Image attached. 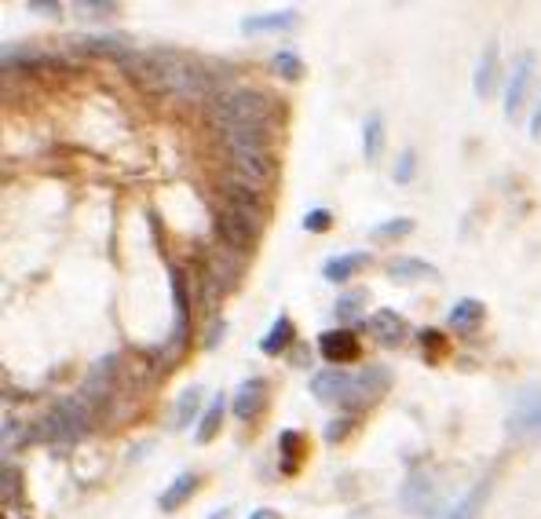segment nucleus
Returning <instances> with one entry per match:
<instances>
[{"instance_id":"7","label":"nucleus","mask_w":541,"mask_h":519,"mask_svg":"<svg viewBox=\"0 0 541 519\" xmlns=\"http://www.w3.org/2000/svg\"><path fill=\"white\" fill-rule=\"evenodd\" d=\"M275 158H271V150H223V176H238L245 183H256V187H264L275 180Z\"/></svg>"},{"instance_id":"8","label":"nucleus","mask_w":541,"mask_h":519,"mask_svg":"<svg viewBox=\"0 0 541 519\" xmlns=\"http://www.w3.org/2000/svg\"><path fill=\"white\" fill-rule=\"evenodd\" d=\"M505 432L512 443H541V388H523L516 395Z\"/></svg>"},{"instance_id":"22","label":"nucleus","mask_w":541,"mask_h":519,"mask_svg":"<svg viewBox=\"0 0 541 519\" xmlns=\"http://www.w3.org/2000/svg\"><path fill=\"white\" fill-rule=\"evenodd\" d=\"M388 278L392 282H421V278H439V267L428 264V260H421V256H395V260H388Z\"/></svg>"},{"instance_id":"25","label":"nucleus","mask_w":541,"mask_h":519,"mask_svg":"<svg viewBox=\"0 0 541 519\" xmlns=\"http://www.w3.org/2000/svg\"><path fill=\"white\" fill-rule=\"evenodd\" d=\"M487 318V308H483V300L476 297H465L457 300L454 308H450V315H446V322H450V329H457V333H472V329L479 326Z\"/></svg>"},{"instance_id":"26","label":"nucleus","mask_w":541,"mask_h":519,"mask_svg":"<svg viewBox=\"0 0 541 519\" xmlns=\"http://www.w3.org/2000/svg\"><path fill=\"white\" fill-rule=\"evenodd\" d=\"M487 494H490V476H483L468 494H461L454 501V509L446 512V519H479V512L487 505Z\"/></svg>"},{"instance_id":"11","label":"nucleus","mask_w":541,"mask_h":519,"mask_svg":"<svg viewBox=\"0 0 541 519\" xmlns=\"http://www.w3.org/2000/svg\"><path fill=\"white\" fill-rule=\"evenodd\" d=\"M117 373H121V359L117 355H107V359H96L92 362V370H88L85 384H81V399H85L92 410H96L99 403H107L110 395H114L117 388Z\"/></svg>"},{"instance_id":"34","label":"nucleus","mask_w":541,"mask_h":519,"mask_svg":"<svg viewBox=\"0 0 541 519\" xmlns=\"http://www.w3.org/2000/svg\"><path fill=\"white\" fill-rule=\"evenodd\" d=\"M355 428H359V414H340V417H333V421L326 424L322 439H326V443H344Z\"/></svg>"},{"instance_id":"17","label":"nucleus","mask_w":541,"mask_h":519,"mask_svg":"<svg viewBox=\"0 0 541 519\" xmlns=\"http://www.w3.org/2000/svg\"><path fill=\"white\" fill-rule=\"evenodd\" d=\"M370 333H373V340H377V344H384V348H399V344L410 337V322H406L399 311L381 308V311H373Z\"/></svg>"},{"instance_id":"39","label":"nucleus","mask_w":541,"mask_h":519,"mask_svg":"<svg viewBox=\"0 0 541 519\" xmlns=\"http://www.w3.org/2000/svg\"><path fill=\"white\" fill-rule=\"evenodd\" d=\"M223 329H227V322H223V318H213V326H209V333H205V340H202L205 351H213L216 344H220V340H223Z\"/></svg>"},{"instance_id":"41","label":"nucleus","mask_w":541,"mask_h":519,"mask_svg":"<svg viewBox=\"0 0 541 519\" xmlns=\"http://www.w3.org/2000/svg\"><path fill=\"white\" fill-rule=\"evenodd\" d=\"M531 139H541V103H538V110H534V117H531Z\"/></svg>"},{"instance_id":"6","label":"nucleus","mask_w":541,"mask_h":519,"mask_svg":"<svg viewBox=\"0 0 541 519\" xmlns=\"http://www.w3.org/2000/svg\"><path fill=\"white\" fill-rule=\"evenodd\" d=\"M216 191H220L223 209L234 212V216H242L245 223H253V227L264 231L267 212H271V202H267L264 187L245 183V180H238V176H220V187H216Z\"/></svg>"},{"instance_id":"42","label":"nucleus","mask_w":541,"mask_h":519,"mask_svg":"<svg viewBox=\"0 0 541 519\" xmlns=\"http://www.w3.org/2000/svg\"><path fill=\"white\" fill-rule=\"evenodd\" d=\"M249 519H278V512L275 509H253L249 512Z\"/></svg>"},{"instance_id":"24","label":"nucleus","mask_w":541,"mask_h":519,"mask_svg":"<svg viewBox=\"0 0 541 519\" xmlns=\"http://www.w3.org/2000/svg\"><path fill=\"white\" fill-rule=\"evenodd\" d=\"M370 264V253H340V256H329L326 264H322V278L326 282H348L351 275H359L362 267Z\"/></svg>"},{"instance_id":"40","label":"nucleus","mask_w":541,"mask_h":519,"mask_svg":"<svg viewBox=\"0 0 541 519\" xmlns=\"http://www.w3.org/2000/svg\"><path fill=\"white\" fill-rule=\"evenodd\" d=\"M26 8L37 11V15H63V4H59V0H30Z\"/></svg>"},{"instance_id":"2","label":"nucleus","mask_w":541,"mask_h":519,"mask_svg":"<svg viewBox=\"0 0 541 519\" xmlns=\"http://www.w3.org/2000/svg\"><path fill=\"white\" fill-rule=\"evenodd\" d=\"M388 388H392V370H388V366H377V362H373V366H362V370H355V373L329 366V370L311 377V392H315V399H319V403L340 406L344 414H359L362 406L377 403Z\"/></svg>"},{"instance_id":"12","label":"nucleus","mask_w":541,"mask_h":519,"mask_svg":"<svg viewBox=\"0 0 541 519\" xmlns=\"http://www.w3.org/2000/svg\"><path fill=\"white\" fill-rule=\"evenodd\" d=\"M223 150H271L275 147V125H227L213 128Z\"/></svg>"},{"instance_id":"10","label":"nucleus","mask_w":541,"mask_h":519,"mask_svg":"<svg viewBox=\"0 0 541 519\" xmlns=\"http://www.w3.org/2000/svg\"><path fill=\"white\" fill-rule=\"evenodd\" d=\"M213 227H216V234H220L223 249H231V253H238V256L253 253L256 242H260V227L245 223L242 216H234V212H227V209H216Z\"/></svg>"},{"instance_id":"36","label":"nucleus","mask_w":541,"mask_h":519,"mask_svg":"<svg viewBox=\"0 0 541 519\" xmlns=\"http://www.w3.org/2000/svg\"><path fill=\"white\" fill-rule=\"evenodd\" d=\"M329 227H333V212L329 209H311L308 216H304V231H311V234H326Z\"/></svg>"},{"instance_id":"18","label":"nucleus","mask_w":541,"mask_h":519,"mask_svg":"<svg viewBox=\"0 0 541 519\" xmlns=\"http://www.w3.org/2000/svg\"><path fill=\"white\" fill-rule=\"evenodd\" d=\"M300 26V15L293 8L286 11H260V15H249V19L238 22V30L256 37V33H286V30H297Z\"/></svg>"},{"instance_id":"35","label":"nucleus","mask_w":541,"mask_h":519,"mask_svg":"<svg viewBox=\"0 0 541 519\" xmlns=\"http://www.w3.org/2000/svg\"><path fill=\"white\" fill-rule=\"evenodd\" d=\"M414 172H417V154H414V150H403V154H399V161H395V169H392V180L395 183H410V180H414Z\"/></svg>"},{"instance_id":"16","label":"nucleus","mask_w":541,"mask_h":519,"mask_svg":"<svg viewBox=\"0 0 541 519\" xmlns=\"http://www.w3.org/2000/svg\"><path fill=\"white\" fill-rule=\"evenodd\" d=\"M66 48L77 55H107V59H117L121 66L136 55V48L125 37H117V33H107V37H70Z\"/></svg>"},{"instance_id":"37","label":"nucleus","mask_w":541,"mask_h":519,"mask_svg":"<svg viewBox=\"0 0 541 519\" xmlns=\"http://www.w3.org/2000/svg\"><path fill=\"white\" fill-rule=\"evenodd\" d=\"M74 11H81V15H92V19H99V15H114L117 4H114V0H77Z\"/></svg>"},{"instance_id":"28","label":"nucleus","mask_w":541,"mask_h":519,"mask_svg":"<svg viewBox=\"0 0 541 519\" xmlns=\"http://www.w3.org/2000/svg\"><path fill=\"white\" fill-rule=\"evenodd\" d=\"M384 150V117L381 114H370L362 121V158L366 161H377Z\"/></svg>"},{"instance_id":"32","label":"nucleus","mask_w":541,"mask_h":519,"mask_svg":"<svg viewBox=\"0 0 541 519\" xmlns=\"http://www.w3.org/2000/svg\"><path fill=\"white\" fill-rule=\"evenodd\" d=\"M370 234L377 238V242H395V238H406V234H414V220H410V216H395V220L377 223Z\"/></svg>"},{"instance_id":"38","label":"nucleus","mask_w":541,"mask_h":519,"mask_svg":"<svg viewBox=\"0 0 541 519\" xmlns=\"http://www.w3.org/2000/svg\"><path fill=\"white\" fill-rule=\"evenodd\" d=\"M19 490V468L4 465V505L11 509V494Z\"/></svg>"},{"instance_id":"31","label":"nucleus","mask_w":541,"mask_h":519,"mask_svg":"<svg viewBox=\"0 0 541 519\" xmlns=\"http://www.w3.org/2000/svg\"><path fill=\"white\" fill-rule=\"evenodd\" d=\"M271 66H275V74L282 77V81H300V77L308 74L304 59H300L297 52H289V48H282V52L271 55Z\"/></svg>"},{"instance_id":"33","label":"nucleus","mask_w":541,"mask_h":519,"mask_svg":"<svg viewBox=\"0 0 541 519\" xmlns=\"http://www.w3.org/2000/svg\"><path fill=\"white\" fill-rule=\"evenodd\" d=\"M362 304H366V289H348L337 297V318L340 322H355L362 315Z\"/></svg>"},{"instance_id":"5","label":"nucleus","mask_w":541,"mask_h":519,"mask_svg":"<svg viewBox=\"0 0 541 519\" xmlns=\"http://www.w3.org/2000/svg\"><path fill=\"white\" fill-rule=\"evenodd\" d=\"M92 417H96V410H92L81 395H66V399H59V403L44 414V421L37 424V439L48 446H74L88 435Z\"/></svg>"},{"instance_id":"15","label":"nucleus","mask_w":541,"mask_h":519,"mask_svg":"<svg viewBox=\"0 0 541 519\" xmlns=\"http://www.w3.org/2000/svg\"><path fill=\"white\" fill-rule=\"evenodd\" d=\"M319 355L326 362H333L337 370H344V362H355L362 355L359 333H351V329H326L319 337Z\"/></svg>"},{"instance_id":"14","label":"nucleus","mask_w":541,"mask_h":519,"mask_svg":"<svg viewBox=\"0 0 541 519\" xmlns=\"http://www.w3.org/2000/svg\"><path fill=\"white\" fill-rule=\"evenodd\" d=\"M267 395H271V384H267V377H249V381H242V384H238V392H234L231 414L238 417V421H256V417L264 414Z\"/></svg>"},{"instance_id":"27","label":"nucleus","mask_w":541,"mask_h":519,"mask_svg":"<svg viewBox=\"0 0 541 519\" xmlns=\"http://www.w3.org/2000/svg\"><path fill=\"white\" fill-rule=\"evenodd\" d=\"M198 410H202V388L191 384V388H183L176 406H172V428H187L198 417Z\"/></svg>"},{"instance_id":"13","label":"nucleus","mask_w":541,"mask_h":519,"mask_svg":"<svg viewBox=\"0 0 541 519\" xmlns=\"http://www.w3.org/2000/svg\"><path fill=\"white\" fill-rule=\"evenodd\" d=\"M534 66H538V55L534 52H523L520 59H516V66H512L509 85H505V117H509V121H516L523 103H527V92H531V81H534Z\"/></svg>"},{"instance_id":"21","label":"nucleus","mask_w":541,"mask_h":519,"mask_svg":"<svg viewBox=\"0 0 541 519\" xmlns=\"http://www.w3.org/2000/svg\"><path fill=\"white\" fill-rule=\"evenodd\" d=\"M498 74H501V63H498V44L490 41L479 55V66H476V77H472V92L479 99H490L494 96V88H498Z\"/></svg>"},{"instance_id":"29","label":"nucleus","mask_w":541,"mask_h":519,"mask_svg":"<svg viewBox=\"0 0 541 519\" xmlns=\"http://www.w3.org/2000/svg\"><path fill=\"white\" fill-rule=\"evenodd\" d=\"M223 410H227V399H223V395H216L213 403L205 406L202 421L194 428V439H198V443H213L216 432H220V424H223Z\"/></svg>"},{"instance_id":"1","label":"nucleus","mask_w":541,"mask_h":519,"mask_svg":"<svg viewBox=\"0 0 541 519\" xmlns=\"http://www.w3.org/2000/svg\"><path fill=\"white\" fill-rule=\"evenodd\" d=\"M125 66H128V77H136L147 92L180 99V103H213L223 92L209 70H202L198 63H191L187 55L172 52V48L136 52Z\"/></svg>"},{"instance_id":"19","label":"nucleus","mask_w":541,"mask_h":519,"mask_svg":"<svg viewBox=\"0 0 541 519\" xmlns=\"http://www.w3.org/2000/svg\"><path fill=\"white\" fill-rule=\"evenodd\" d=\"M304 457H308V439L297 428H286V432L278 435V472L282 476H297Z\"/></svg>"},{"instance_id":"43","label":"nucleus","mask_w":541,"mask_h":519,"mask_svg":"<svg viewBox=\"0 0 541 519\" xmlns=\"http://www.w3.org/2000/svg\"><path fill=\"white\" fill-rule=\"evenodd\" d=\"M227 516H231V512H227V509H220V512H213V516H209V519H227Z\"/></svg>"},{"instance_id":"23","label":"nucleus","mask_w":541,"mask_h":519,"mask_svg":"<svg viewBox=\"0 0 541 519\" xmlns=\"http://www.w3.org/2000/svg\"><path fill=\"white\" fill-rule=\"evenodd\" d=\"M293 344H297V326H293L289 315H278L275 322H271V329L260 337V351H264V355H286Z\"/></svg>"},{"instance_id":"20","label":"nucleus","mask_w":541,"mask_h":519,"mask_svg":"<svg viewBox=\"0 0 541 519\" xmlns=\"http://www.w3.org/2000/svg\"><path fill=\"white\" fill-rule=\"evenodd\" d=\"M198 487H202V476L198 472H180V476L172 479L169 487L161 490V498H158V505H161V512H176V509H183L187 501L198 494Z\"/></svg>"},{"instance_id":"3","label":"nucleus","mask_w":541,"mask_h":519,"mask_svg":"<svg viewBox=\"0 0 541 519\" xmlns=\"http://www.w3.org/2000/svg\"><path fill=\"white\" fill-rule=\"evenodd\" d=\"M209 128L227 125H275V103L256 88H223L213 103H205Z\"/></svg>"},{"instance_id":"9","label":"nucleus","mask_w":541,"mask_h":519,"mask_svg":"<svg viewBox=\"0 0 541 519\" xmlns=\"http://www.w3.org/2000/svg\"><path fill=\"white\" fill-rule=\"evenodd\" d=\"M399 501H403V509L410 512V516H425V519H432L435 512H439V505H443L435 479L428 476V472H421V468L410 472V479H406L403 490H399Z\"/></svg>"},{"instance_id":"30","label":"nucleus","mask_w":541,"mask_h":519,"mask_svg":"<svg viewBox=\"0 0 541 519\" xmlns=\"http://www.w3.org/2000/svg\"><path fill=\"white\" fill-rule=\"evenodd\" d=\"M417 340H421V355H425V362H439L446 355V351H450V337H446L443 329H421V333H417Z\"/></svg>"},{"instance_id":"4","label":"nucleus","mask_w":541,"mask_h":519,"mask_svg":"<svg viewBox=\"0 0 541 519\" xmlns=\"http://www.w3.org/2000/svg\"><path fill=\"white\" fill-rule=\"evenodd\" d=\"M169 293H172V333L161 348L150 351V366L158 373L172 370L187 351L191 340V286H187V271L169 264Z\"/></svg>"}]
</instances>
